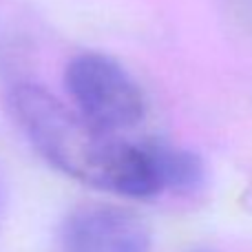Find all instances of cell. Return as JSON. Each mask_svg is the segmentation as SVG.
Segmentation results:
<instances>
[{"instance_id":"obj_1","label":"cell","mask_w":252,"mask_h":252,"mask_svg":"<svg viewBox=\"0 0 252 252\" xmlns=\"http://www.w3.org/2000/svg\"><path fill=\"white\" fill-rule=\"evenodd\" d=\"M7 109L31 148L58 173L128 199L159 195L142 142L93 126L49 89L13 84Z\"/></svg>"},{"instance_id":"obj_2","label":"cell","mask_w":252,"mask_h":252,"mask_svg":"<svg viewBox=\"0 0 252 252\" xmlns=\"http://www.w3.org/2000/svg\"><path fill=\"white\" fill-rule=\"evenodd\" d=\"M64 84L71 106L93 126L122 135L146 115V97L137 80L115 58L82 51L69 60Z\"/></svg>"},{"instance_id":"obj_3","label":"cell","mask_w":252,"mask_h":252,"mask_svg":"<svg viewBox=\"0 0 252 252\" xmlns=\"http://www.w3.org/2000/svg\"><path fill=\"white\" fill-rule=\"evenodd\" d=\"M58 252H151V230L137 213L115 204H82L58 226Z\"/></svg>"},{"instance_id":"obj_4","label":"cell","mask_w":252,"mask_h":252,"mask_svg":"<svg viewBox=\"0 0 252 252\" xmlns=\"http://www.w3.org/2000/svg\"><path fill=\"white\" fill-rule=\"evenodd\" d=\"M142 144L159 195L161 192L192 195L204 188L208 173L199 153L164 139H146Z\"/></svg>"},{"instance_id":"obj_5","label":"cell","mask_w":252,"mask_h":252,"mask_svg":"<svg viewBox=\"0 0 252 252\" xmlns=\"http://www.w3.org/2000/svg\"><path fill=\"white\" fill-rule=\"evenodd\" d=\"M226 4L230 7L232 16H237L241 25L252 31V0H226Z\"/></svg>"},{"instance_id":"obj_6","label":"cell","mask_w":252,"mask_h":252,"mask_svg":"<svg viewBox=\"0 0 252 252\" xmlns=\"http://www.w3.org/2000/svg\"><path fill=\"white\" fill-rule=\"evenodd\" d=\"M2 206H4V192H2V182H0V215H2Z\"/></svg>"},{"instance_id":"obj_7","label":"cell","mask_w":252,"mask_h":252,"mask_svg":"<svg viewBox=\"0 0 252 252\" xmlns=\"http://www.w3.org/2000/svg\"><path fill=\"white\" fill-rule=\"evenodd\" d=\"M186 252H215V250H208V248H192V250H186Z\"/></svg>"}]
</instances>
